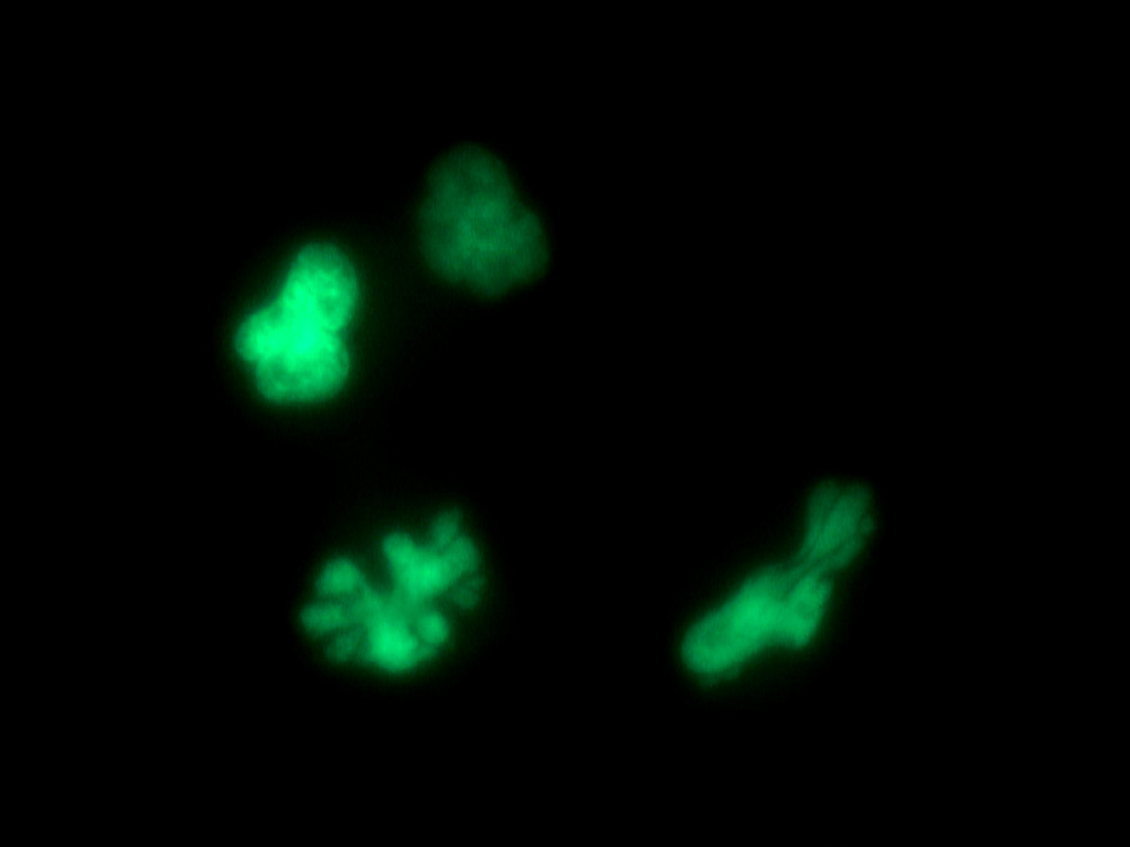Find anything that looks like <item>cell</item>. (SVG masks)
Segmentation results:
<instances>
[{
  "instance_id": "cell-1",
  "label": "cell",
  "mask_w": 1130,
  "mask_h": 847,
  "mask_svg": "<svg viewBox=\"0 0 1130 847\" xmlns=\"http://www.w3.org/2000/svg\"><path fill=\"white\" fill-rule=\"evenodd\" d=\"M425 230L440 265L476 292L498 297L521 288L545 259L543 229L493 157L463 151L433 176Z\"/></svg>"
},
{
  "instance_id": "cell-2",
  "label": "cell",
  "mask_w": 1130,
  "mask_h": 847,
  "mask_svg": "<svg viewBox=\"0 0 1130 847\" xmlns=\"http://www.w3.org/2000/svg\"><path fill=\"white\" fill-rule=\"evenodd\" d=\"M831 594L830 575L797 561L757 570L689 628L681 658L693 674L719 678L772 645L806 646L821 628Z\"/></svg>"
},
{
  "instance_id": "cell-3",
  "label": "cell",
  "mask_w": 1130,
  "mask_h": 847,
  "mask_svg": "<svg viewBox=\"0 0 1130 847\" xmlns=\"http://www.w3.org/2000/svg\"><path fill=\"white\" fill-rule=\"evenodd\" d=\"M873 524L872 503L863 489L824 484L807 503L797 561L831 575L861 553Z\"/></svg>"
},
{
  "instance_id": "cell-4",
  "label": "cell",
  "mask_w": 1130,
  "mask_h": 847,
  "mask_svg": "<svg viewBox=\"0 0 1130 847\" xmlns=\"http://www.w3.org/2000/svg\"><path fill=\"white\" fill-rule=\"evenodd\" d=\"M380 548L392 590L419 605L448 593L459 579L477 572L479 565L475 545L462 536L438 550L396 530L384 536Z\"/></svg>"
},
{
  "instance_id": "cell-5",
  "label": "cell",
  "mask_w": 1130,
  "mask_h": 847,
  "mask_svg": "<svg viewBox=\"0 0 1130 847\" xmlns=\"http://www.w3.org/2000/svg\"><path fill=\"white\" fill-rule=\"evenodd\" d=\"M384 611L362 628L363 644L359 658L384 672H408L433 654L422 644L413 628V618L423 605L415 604L393 590Z\"/></svg>"
},
{
  "instance_id": "cell-6",
  "label": "cell",
  "mask_w": 1130,
  "mask_h": 847,
  "mask_svg": "<svg viewBox=\"0 0 1130 847\" xmlns=\"http://www.w3.org/2000/svg\"><path fill=\"white\" fill-rule=\"evenodd\" d=\"M366 585L363 568L347 556L328 560L315 579V590L320 599H347L360 592Z\"/></svg>"
},
{
  "instance_id": "cell-7",
  "label": "cell",
  "mask_w": 1130,
  "mask_h": 847,
  "mask_svg": "<svg viewBox=\"0 0 1130 847\" xmlns=\"http://www.w3.org/2000/svg\"><path fill=\"white\" fill-rule=\"evenodd\" d=\"M300 622L308 633L316 636H332L355 626L349 598L341 600L319 598L302 609Z\"/></svg>"
},
{
  "instance_id": "cell-8",
  "label": "cell",
  "mask_w": 1130,
  "mask_h": 847,
  "mask_svg": "<svg viewBox=\"0 0 1130 847\" xmlns=\"http://www.w3.org/2000/svg\"><path fill=\"white\" fill-rule=\"evenodd\" d=\"M412 623L417 637L433 655L443 648L450 637L451 625L448 617L428 603L419 608Z\"/></svg>"
},
{
  "instance_id": "cell-9",
  "label": "cell",
  "mask_w": 1130,
  "mask_h": 847,
  "mask_svg": "<svg viewBox=\"0 0 1130 847\" xmlns=\"http://www.w3.org/2000/svg\"><path fill=\"white\" fill-rule=\"evenodd\" d=\"M461 535L459 515L452 511H445L431 521L427 544L435 549L444 550Z\"/></svg>"
},
{
  "instance_id": "cell-10",
  "label": "cell",
  "mask_w": 1130,
  "mask_h": 847,
  "mask_svg": "<svg viewBox=\"0 0 1130 847\" xmlns=\"http://www.w3.org/2000/svg\"><path fill=\"white\" fill-rule=\"evenodd\" d=\"M362 644V630L358 626L349 628L331 636L327 655L335 663L349 662L360 656Z\"/></svg>"
},
{
  "instance_id": "cell-11",
  "label": "cell",
  "mask_w": 1130,
  "mask_h": 847,
  "mask_svg": "<svg viewBox=\"0 0 1130 847\" xmlns=\"http://www.w3.org/2000/svg\"><path fill=\"white\" fill-rule=\"evenodd\" d=\"M483 582L477 572L459 579L449 590L451 603L460 610L473 609L481 600Z\"/></svg>"
}]
</instances>
